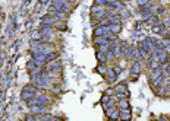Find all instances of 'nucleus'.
I'll list each match as a JSON object with an SVG mask.
<instances>
[{"label":"nucleus","instance_id":"32","mask_svg":"<svg viewBox=\"0 0 170 121\" xmlns=\"http://www.w3.org/2000/svg\"><path fill=\"white\" fill-rule=\"evenodd\" d=\"M166 25H167V26H170V19L167 21V22H166Z\"/></svg>","mask_w":170,"mask_h":121},{"label":"nucleus","instance_id":"33","mask_svg":"<svg viewBox=\"0 0 170 121\" xmlns=\"http://www.w3.org/2000/svg\"><path fill=\"white\" fill-rule=\"evenodd\" d=\"M40 1H41V3H47L48 0H40Z\"/></svg>","mask_w":170,"mask_h":121},{"label":"nucleus","instance_id":"16","mask_svg":"<svg viewBox=\"0 0 170 121\" xmlns=\"http://www.w3.org/2000/svg\"><path fill=\"white\" fill-rule=\"evenodd\" d=\"M163 78H164V73H161L158 78L153 79V80H151V82H153V86H154V88H158V86L161 85V82H163Z\"/></svg>","mask_w":170,"mask_h":121},{"label":"nucleus","instance_id":"24","mask_svg":"<svg viewBox=\"0 0 170 121\" xmlns=\"http://www.w3.org/2000/svg\"><path fill=\"white\" fill-rule=\"evenodd\" d=\"M120 117V110H115L112 114H110V118H113V120H117Z\"/></svg>","mask_w":170,"mask_h":121},{"label":"nucleus","instance_id":"14","mask_svg":"<svg viewBox=\"0 0 170 121\" xmlns=\"http://www.w3.org/2000/svg\"><path fill=\"white\" fill-rule=\"evenodd\" d=\"M107 6L110 7V9H123V3L120 1V0H117V1H112V3H107Z\"/></svg>","mask_w":170,"mask_h":121},{"label":"nucleus","instance_id":"21","mask_svg":"<svg viewBox=\"0 0 170 121\" xmlns=\"http://www.w3.org/2000/svg\"><path fill=\"white\" fill-rule=\"evenodd\" d=\"M161 73H163V70H161L160 67H158V69H154V70L151 72V80H153V79H156V78H158Z\"/></svg>","mask_w":170,"mask_h":121},{"label":"nucleus","instance_id":"35","mask_svg":"<svg viewBox=\"0 0 170 121\" xmlns=\"http://www.w3.org/2000/svg\"><path fill=\"white\" fill-rule=\"evenodd\" d=\"M68 1H69V3H71V1H72V0H68Z\"/></svg>","mask_w":170,"mask_h":121},{"label":"nucleus","instance_id":"19","mask_svg":"<svg viewBox=\"0 0 170 121\" xmlns=\"http://www.w3.org/2000/svg\"><path fill=\"white\" fill-rule=\"evenodd\" d=\"M41 35L42 38H50L51 37V29H48V26H44L41 31Z\"/></svg>","mask_w":170,"mask_h":121},{"label":"nucleus","instance_id":"11","mask_svg":"<svg viewBox=\"0 0 170 121\" xmlns=\"http://www.w3.org/2000/svg\"><path fill=\"white\" fill-rule=\"evenodd\" d=\"M109 28H110L112 34H119L122 31V23L120 22H113V23H109Z\"/></svg>","mask_w":170,"mask_h":121},{"label":"nucleus","instance_id":"15","mask_svg":"<svg viewBox=\"0 0 170 121\" xmlns=\"http://www.w3.org/2000/svg\"><path fill=\"white\" fill-rule=\"evenodd\" d=\"M119 110L120 111H129V104L126 99H119Z\"/></svg>","mask_w":170,"mask_h":121},{"label":"nucleus","instance_id":"13","mask_svg":"<svg viewBox=\"0 0 170 121\" xmlns=\"http://www.w3.org/2000/svg\"><path fill=\"white\" fill-rule=\"evenodd\" d=\"M53 22H54V16H53V18H51V16H45V18H42L41 19L42 26H51Z\"/></svg>","mask_w":170,"mask_h":121},{"label":"nucleus","instance_id":"1","mask_svg":"<svg viewBox=\"0 0 170 121\" xmlns=\"http://www.w3.org/2000/svg\"><path fill=\"white\" fill-rule=\"evenodd\" d=\"M37 95V86L35 85H27V86H24V89H22V92H21V98L27 102L28 99H31V98H34Z\"/></svg>","mask_w":170,"mask_h":121},{"label":"nucleus","instance_id":"18","mask_svg":"<svg viewBox=\"0 0 170 121\" xmlns=\"http://www.w3.org/2000/svg\"><path fill=\"white\" fill-rule=\"evenodd\" d=\"M57 58V53H51V51H48L47 54H45V60H47V63L48 61H53V60H56Z\"/></svg>","mask_w":170,"mask_h":121},{"label":"nucleus","instance_id":"34","mask_svg":"<svg viewBox=\"0 0 170 121\" xmlns=\"http://www.w3.org/2000/svg\"><path fill=\"white\" fill-rule=\"evenodd\" d=\"M167 44H169V45H170V38H169V40H167Z\"/></svg>","mask_w":170,"mask_h":121},{"label":"nucleus","instance_id":"4","mask_svg":"<svg viewBox=\"0 0 170 121\" xmlns=\"http://www.w3.org/2000/svg\"><path fill=\"white\" fill-rule=\"evenodd\" d=\"M31 56H32V58L35 60V63H37L38 66H42V64L47 63V60H45V53H42V51H40V50H37V51H31Z\"/></svg>","mask_w":170,"mask_h":121},{"label":"nucleus","instance_id":"8","mask_svg":"<svg viewBox=\"0 0 170 121\" xmlns=\"http://www.w3.org/2000/svg\"><path fill=\"white\" fill-rule=\"evenodd\" d=\"M161 64H160V61H158V58L156 57V56H151L150 58H148V67L151 69V70H154V69H158Z\"/></svg>","mask_w":170,"mask_h":121},{"label":"nucleus","instance_id":"7","mask_svg":"<svg viewBox=\"0 0 170 121\" xmlns=\"http://www.w3.org/2000/svg\"><path fill=\"white\" fill-rule=\"evenodd\" d=\"M48 13H50V15H53L54 18H57V19H63V18H65V12H62V10L56 9L54 6H50V7H48Z\"/></svg>","mask_w":170,"mask_h":121},{"label":"nucleus","instance_id":"30","mask_svg":"<svg viewBox=\"0 0 170 121\" xmlns=\"http://www.w3.org/2000/svg\"><path fill=\"white\" fill-rule=\"evenodd\" d=\"M59 69H60L59 64H51V66L48 67V70H59Z\"/></svg>","mask_w":170,"mask_h":121},{"label":"nucleus","instance_id":"2","mask_svg":"<svg viewBox=\"0 0 170 121\" xmlns=\"http://www.w3.org/2000/svg\"><path fill=\"white\" fill-rule=\"evenodd\" d=\"M48 101H50V98H48L47 95H35L34 98L28 99L27 104H28L30 107H31V105H37V104H44V105H47Z\"/></svg>","mask_w":170,"mask_h":121},{"label":"nucleus","instance_id":"26","mask_svg":"<svg viewBox=\"0 0 170 121\" xmlns=\"http://www.w3.org/2000/svg\"><path fill=\"white\" fill-rule=\"evenodd\" d=\"M115 90H116V92H125L126 88H125V85H117V86L115 88Z\"/></svg>","mask_w":170,"mask_h":121},{"label":"nucleus","instance_id":"6","mask_svg":"<svg viewBox=\"0 0 170 121\" xmlns=\"http://www.w3.org/2000/svg\"><path fill=\"white\" fill-rule=\"evenodd\" d=\"M109 32H110L109 25H101V26H98V28L94 29V37H104V35H107Z\"/></svg>","mask_w":170,"mask_h":121},{"label":"nucleus","instance_id":"31","mask_svg":"<svg viewBox=\"0 0 170 121\" xmlns=\"http://www.w3.org/2000/svg\"><path fill=\"white\" fill-rule=\"evenodd\" d=\"M113 70H115V72H116V73H117V75H119V73H120V69H119V67H115V69H113Z\"/></svg>","mask_w":170,"mask_h":121},{"label":"nucleus","instance_id":"23","mask_svg":"<svg viewBox=\"0 0 170 121\" xmlns=\"http://www.w3.org/2000/svg\"><path fill=\"white\" fill-rule=\"evenodd\" d=\"M132 117V114L129 111H120V117L119 118H123V120H129Z\"/></svg>","mask_w":170,"mask_h":121},{"label":"nucleus","instance_id":"17","mask_svg":"<svg viewBox=\"0 0 170 121\" xmlns=\"http://www.w3.org/2000/svg\"><path fill=\"white\" fill-rule=\"evenodd\" d=\"M95 44L97 45H100V44H110V41L106 38V35L104 37H95Z\"/></svg>","mask_w":170,"mask_h":121},{"label":"nucleus","instance_id":"9","mask_svg":"<svg viewBox=\"0 0 170 121\" xmlns=\"http://www.w3.org/2000/svg\"><path fill=\"white\" fill-rule=\"evenodd\" d=\"M130 73H132V76H133V79L135 78H138V75L141 73V63L139 61H133L132 63V69H130Z\"/></svg>","mask_w":170,"mask_h":121},{"label":"nucleus","instance_id":"29","mask_svg":"<svg viewBox=\"0 0 170 121\" xmlns=\"http://www.w3.org/2000/svg\"><path fill=\"white\" fill-rule=\"evenodd\" d=\"M100 9H101V6H98V4H97V6H92V7H91V12H92V13H95V12H98Z\"/></svg>","mask_w":170,"mask_h":121},{"label":"nucleus","instance_id":"10","mask_svg":"<svg viewBox=\"0 0 170 121\" xmlns=\"http://www.w3.org/2000/svg\"><path fill=\"white\" fill-rule=\"evenodd\" d=\"M34 115H37V114H42L44 111H45V105L44 104H37V105H31V110H30Z\"/></svg>","mask_w":170,"mask_h":121},{"label":"nucleus","instance_id":"22","mask_svg":"<svg viewBox=\"0 0 170 121\" xmlns=\"http://www.w3.org/2000/svg\"><path fill=\"white\" fill-rule=\"evenodd\" d=\"M97 58H98V61L100 63H106V60H107V57L104 56V53H101V51H98L97 53Z\"/></svg>","mask_w":170,"mask_h":121},{"label":"nucleus","instance_id":"20","mask_svg":"<svg viewBox=\"0 0 170 121\" xmlns=\"http://www.w3.org/2000/svg\"><path fill=\"white\" fill-rule=\"evenodd\" d=\"M37 66H38V64H37V63H35V60L32 58V60H30V61H28V64H27V70H28V72H31V70H34Z\"/></svg>","mask_w":170,"mask_h":121},{"label":"nucleus","instance_id":"3","mask_svg":"<svg viewBox=\"0 0 170 121\" xmlns=\"http://www.w3.org/2000/svg\"><path fill=\"white\" fill-rule=\"evenodd\" d=\"M51 6H54L56 9H59V10L65 12V13L71 10V4H69L68 0H53V1H51Z\"/></svg>","mask_w":170,"mask_h":121},{"label":"nucleus","instance_id":"12","mask_svg":"<svg viewBox=\"0 0 170 121\" xmlns=\"http://www.w3.org/2000/svg\"><path fill=\"white\" fill-rule=\"evenodd\" d=\"M107 80H109V83H115L116 82V79H117V73L113 70V69H110V70H107Z\"/></svg>","mask_w":170,"mask_h":121},{"label":"nucleus","instance_id":"25","mask_svg":"<svg viewBox=\"0 0 170 121\" xmlns=\"http://www.w3.org/2000/svg\"><path fill=\"white\" fill-rule=\"evenodd\" d=\"M128 96H129V95H128L126 90H125V92H122V93H120V92H117V95H116V98H117V99H126Z\"/></svg>","mask_w":170,"mask_h":121},{"label":"nucleus","instance_id":"5","mask_svg":"<svg viewBox=\"0 0 170 121\" xmlns=\"http://www.w3.org/2000/svg\"><path fill=\"white\" fill-rule=\"evenodd\" d=\"M150 53H151V51H150V48H148L145 40L139 41V42H138V54H139V57H148Z\"/></svg>","mask_w":170,"mask_h":121},{"label":"nucleus","instance_id":"28","mask_svg":"<svg viewBox=\"0 0 170 121\" xmlns=\"http://www.w3.org/2000/svg\"><path fill=\"white\" fill-rule=\"evenodd\" d=\"M94 1H95V4H98V6H104V4L109 3L107 0H94Z\"/></svg>","mask_w":170,"mask_h":121},{"label":"nucleus","instance_id":"27","mask_svg":"<svg viewBox=\"0 0 170 121\" xmlns=\"http://www.w3.org/2000/svg\"><path fill=\"white\" fill-rule=\"evenodd\" d=\"M97 72H98V73H101V75H106V73H107V70H106L103 66H98V67H97Z\"/></svg>","mask_w":170,"mask_h":121}]
</instances>
